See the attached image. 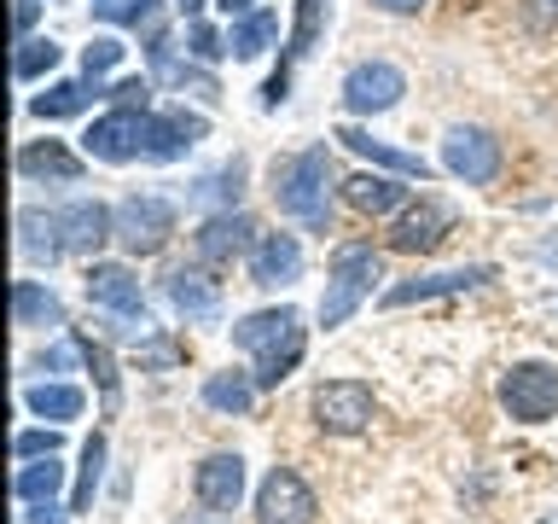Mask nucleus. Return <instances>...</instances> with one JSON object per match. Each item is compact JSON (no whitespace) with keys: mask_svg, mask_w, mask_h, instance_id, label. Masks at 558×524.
<instances>
[{"mask_svg":"<svg viewBox=\"0 0 558 524\" xmlns=\"http://www.w3.org/2000/svg\"><path fill=\"white\" fill-rule=\"evenodd\" d=\"M331 187H338V175H331L326 146H303L291 157H274V169H268V192H274L279 216L303 222L308 234H331Z\"/></svg>","mask_w":558,"mask_h":524,"instance_id":"f257e3e1","label":"nucleus"},{"mask_svg":"<svg viewBox=\"0 0 558 524\" xmlns=\"http://www.w3.org/2000/svg\"><path fill=\"white\" fill-rule=\"evenodd\" d=\"M233 344L256 361V384H262V391H279V384H286L296 367H303V356H308L303 314H296L291 303L244 314V321L233 326Z\"/></svg>","mask_w":558,"mask_h":524,"instance_id":"f03ea898","label":"nucleus"},{"mask_svg":"<svg viewBox=\"0 0 558 524\" xmlns=\"http://www.w3.org/2000/svg\"><path fill=\"white\" fill-rule=\"evenodd\" d=\"M378 279H384V262H378V251H373V239L331 245V257H326V297H320V326L338 332L349 314H355L366 297H373Z\"/></svg>","mask_w":558,"mask_h":524,"instance_id":"7ed1b4c3","label":"nucleus"},{"mask_svg":"<svg viewBox=\"0 0 558 524\" xmlns=\"http://www.w3.org/2000/svg\"><path fill=\"white\" fill-rule=\"evenodd\" d=\"M308 414L326 437H361L378 414V396L366 379H320L308 391Z\"/></svg>","mask_w":558,"mask_h":524,"instance_id":"20e7f679","label":"nucleus"},{"mask_svg":"<svg viewBox=\"0 0 558 524\" xmlns=\"http://www.w3.org/2000/svg\"><path fill=\"white\" fill-rule=\"evenodd\" d=\"M500 408L518 426H547L558 414V367L553 361H512L500 373Z\"/></svg>","mask_w":558,"mask_h":524,"instance_id":"39448f33","label":"nucleus"},{"mask_svg":"<svg viewBox=\"0 0 558 524\" xmlns=\"http://www.w3.org/2000/svg\"><path fill=\"white\" fill-rule=\"evenodd\" d=\"M174 239V199L163 192H129L117 204V245L129 257H157Z\"/></svg>","mask_w":558,"mask_h":524,"instance_id":"423d86ee","label":"nucleus"},{"mask_svg":"<svg viewBox=\"0 0 558 524\" xmlns=\"http://www.w3.org/2000/svg\"><path fill=\"white\" fill-rule=\"evenodd\" d=\"M82 291H87V303L105 309L111 321H140V326H151V314H146V291H140V279H134L129 262H87Z\"/></svg>","mask_w":558,"mask_h":524,"instance_id":"0eeeda50","label":"nucleus"},{"mask_svg":"<svg viewBox=\"0 0 558 524\" xmlns=\"http://www.w3.org/2000/svg\"><path fill=\"white\" fill-rule=\"evenodd\" d=\"M314 513H320V501L296 466H274L256 484V524H314Z\"/></svg>","mask_w":558,"mask_h":524,"instance_id":"6e6552de","label":"nucleus"},{"mask_svg":"<svg viewBox=\"0 0 558 524\" xmlns=\"http://www.w3.org/2000/svg\"><path fill=\"white\" fill-rule=\"evenodd\" d=\"M146 117L151 111H122V105H111L82 134V152L99 157V164H134V157H146Z\"/></svg>","mask_w":558,"mask_h":524,"instance_id":"1a4fd4ad","label":"nucleus"},{"mask_svg":"<svg viewBox=\"0 0 558 524\" xmlns=\"http://www.w3.org/2000/svg\"><path fill=\"white\" fill-rule=\"evenodd\" d=\"M401 94H408V76H401V64H390V59H361V64L343 76V105H349L355 117L396 111Z\"/></svg>","mask_w":558,"mask_h":524,"instance_id":"9d476101","label":"nucleus"},{"mask_svg":"<svg viewBox=\"0 0 558 524\" xmlns=\"http://www.w3.org/2000/svg\"><path fill=\"white\" fill-rule=\"evenodd\" d=\"M442 169L465 187H488L500 175V140L488 129H465L460 122V129H448V140H442Z\"/></svg>","mask_w":558,"mask_h":524,"instance_id":"9b49d317","label":"nucleus"},{"mask_svg":"<svg viewBox=\"0 0 558 524\" xmlns=\"http://www.w3.org/2000/svg\"><path fill=\"white\" fill-rule=\"evenodd\" d=\"M256 222L244 216V210H216V216L198 222V234H192V251H198L204 269H221V262L233 257H251L256 251Z\"/></svg>","mask_w":558,"mask_h":524,"instance_id":"f8f14e48","label":"nucleus"},{"mask_svg":"<svg viewBox=\"0 0 558 524\" xmlns=\"http://www.w3.org/2000/svg\"><path fill=\"white\" fill-rule=\"evenodd\" d=\"M448 227H453V204L418 199V204H408V210L396 216V227L384 234V245H390V251H401V257H425V251H436V245L448 239Z\"/></svg>","mask_w":558,"mask_h":524,"instance_id":"ddd939ff","label":"nucleus"},{"mask_svg":"<svg viewBox=\"0 0 558 524\" xmlns=\"http://www.w3.org/2000/svg\"><path fill=\"white\" fill-rule=\"evenodd\" d=\"M495 279V262H471V269H442V274H413L390 286L378 297L384 309H408V303H430V297H460V291H477Z\"/></svg>","mask_w":558,"mask_h":524,"instance_id":"4468645a","label":"nucleus"},{"mask_svg":"<svg viewBox=\"0 0 558 524\" xmlns=\"http://www.w3.org/2000/svg\"><path fill=\"white\" fill-rule=\"evenodd\" d=\"M192 496H198V507H209V513H239V501H244V454H233V449L204 454L198 472H192Z\"/></svg>","mask_w":558,"mask_h":524,"instance_id":"2eb2a0df","label":"nucleus"},{"mask_svg":"<svg viewBox=\"0 0 558 524\" xmlns=\"http://www.w3.org/2000/svg\"><path fill=\"white\" fill-rule=\"evenodd\" d=\"M204 134H209V117L186 111V105L151 111L146 117V157H151V164H174V157H186V146H198Z\"/></svg>","mask_w":558,"mask_h":524,"instance_id":"dca6fc26","label":"nucleus"},{"mask_svg":"<svg viewBox=\"0 0 558 524\" xmlns=\"http://www.w3.org/2000/svg\"><path fill=\"white\" fill-rule=\"evenodd\" d=\"M17 175L29 187H76L87 175V157L70 152L64 140H29V146H17Z\"/></svg>","mask_w":558,"mask_h":524,"instance_id":"f3484780","label":"nucleus"},{"mask_svg":"<svg viewBox=\"0 0 558 524\" xmlns=\"http://www.w3.org/2000/svg\"><path fill=\"white\" fill-rule=\"evenodd\" d=\"M163 291H169V303H174V314H181L186 326L221 321V279H209L204 269H174Z\"/></svg>","mask_w":558,"mask_h":524,"instance_id":"a211bd4d","label":"nucleus"},{"mask_svg":"<svg viewBox=\"0 0 558 524\" xmlns=\"http://www.w3.org/2000/svg\"><path fill=\"white\" fill-rule=\"evenodd\" d=\"M59 227H64L70 257H94L105 239H117V210L99 204V199H76V204L59 210Z\"/></svg>","mask_w":558,"mask_h":524,"instance_id":"6ab92c4d","label":"nucleus"},{"mask_svg":"<svg viewBox=\"0 0 558 524\" xmlns=\"http://www.w3.org/2000/svg\"><path fill=\"white\" fill-rule=\"evenodd\" d=\"M291 279H303V245H296V234H262L251 251V286L279 291Z\"/></svg>","mask_w":558,"mask_h":524,"instance_id":"aec40b11","label":"nucleus"},{"mask_svg":"<svg viewBox=\"0 0 558 524\" xmlns=\"http://www.w3.org/2000/svg\"><path fill=\"white\" fill-rule=\"evenodd\" d=\"M331 140H343L355 157H366V164H378V169H390V175H408V181H430V164L418 152H401V146H390V140H378V134H366V129H355V122H343Z\"/></svg>","mask_w":558,"mask_h":524,"instance_id":"412c9836","label":"nucleus"},{"mask_svg":"<svg viewBox=\"0 0 558 524\" xmlns=\"http://www.w3.org/2000/svg\"><path fill=\"white\" fill-rule=\"evenodd\" d=\"M343 199L355 204L361 216H401V210H408V175L361 169V175H349V181H343Z\"/></svg>","mask_w":558,"mask_h":524,"instance_id":"4be33fe9","label":"nucleus"},{"mask_svg":"<svg viewBox=\"0 0 558 524\" xmlns=\"http://www.w3.org/2000/svg\"><path fill=\"white\" fill-rule=\"evenodd\" d=\"M17 251H24L29 262H41V269L64 262L70 245H64L59 210H17Z\"/></svg>","mask_w":558,"mask_h":524,"instance_id":"5701e85b","label":"nucleus"},{"mask_svg":"<svg viewBox=\"0 0 558 524\" xmlns=\"http://www.w3.org/2000/svg\"><path fill=\"white\" fill-rule=\"evenodd\" d=\"M12 326L24 332H47V326H64V303L47 279H12Z\"/></svg>","mask_w":558,"mask_h":524,"instance_id":"b1692460","label":"nucleus"},{"mask_svg":"<svg viewBox=\"0 0 558 524\" xmlns=\"http://www.w3.org/2000/svg\"><path fill=\"white\" fill-rule=\"evenodd\" d=\"M256 391H262V384H256V373H244V367H221V373H209L204 379V408L209 414H227V419H244V414H251L256 408Z\"/></svg>","mask_w":558,"mask_h":524,"instance_id":"393cba45","label":"nucleus"},{"mask_svg":"<svg viewBox=\"0 0 558 524\" xmlns=\"http://www.w3.org/2000/svg\"><path fill=\"white\" fill-rule=\"evenodd\" d=\"M99 94H111V87H99L94 76H76V82H52L47 94H35L29 99V117H47V122H59V117H76L87 111Z\"/></svg>","mask_w":558,"mask_h":524,"instance_id":"a878e982","label":"nucleus"},{"mask_svg":"<svg viewBox=\"0 0 558 524\" xmlns=\"http://www.w3.org/2000/svg\"><path fill=\"white\" fill-rule=\"evenodd\" d=\"M274 41H279V12L274 7L244 12V17H233V29H227V52H233V59H262Z\"/></svg>","mask_w":558,"mask_h":524,"instance_id":"bb28decb","label":"nucleus"},{"mask_svg":"<svg viewBox=\"0 0 558 524\" xmlns=\"http://www.w3.org/2000/svg\"><path fill=\"white\" fill-rule=\"evenodd\" d=\"M24 408H29L35 419H52V426H64V419H82L87 396H82V384L47 379V384H29V391H24Z\"/></svg>","mask_w":558,"mask_h":524,"instance_id":"cd10ccee","label":"nucleus"},{"mask_svg":"<svg viewBox=\"0 0 558 524\" xmlns=\"http://www.w3.org/2000/svg\"><path fill=\"white\" fill-rule=\"evenodd\" d=\"M64 489V466H59V454H47V461H17V478H12V496L17 501H52Z\"/></svg>","mask_w":558,"mask_h":524,"instance_id":"c85d7f7f","label":"nucleus"},{"mask_svg":"<svg viewBox=\"0 0 558 524\" xmlns=\"http://www.w3.org/2000/svg\"><path fill=\"white\" fill-rule=\"evenodd\" d=\"M326 17H331V0H296V17H291V35H286V70L314 52V41H320V29H326Z\"/></svg>","mask_w":558,"mask_h":524,"instance_id":"c756f323","label":"nucleus"},{"mask_svg":"<svg viewBox=\"0 0 558 524\" xmlns=\"http://www.w3.org/2000/svg\"><path fill=\"white\" fill-rule=\"evenodd\" d=\"M76 344H82V361H87V373L99 379V402H105V414H117V408H122V373H117L111 349H105L99 338H87V332H76Z\"/></svg>","mask_w":558,"mask_h":524,"instance_id":"7c9ffc66","label":"nucleus"},{"mask_svg":"<svg viewBox=\"0 0 558 524\" xmlns=\"http://www.w3.org/2000/svg\"><path fill=\"white\" fill-rule=\"evenodd\" d=\"M239 192H244V157L233 164L209 169L198 187H192V204H221V210H239Z\"/></svg>","mask_w":558,"mask_h":524,"instance_id":"2f4dec72","label":"nucleus"},{"mask_svg":"<svg viewBox=\"0 0 558 524\" xmlns=\"http://www.w3.org/2000/svg\"><path fill=\"white\" fill-rule=\"evenodd\" d=\"M94 12L105 24H122V29H146V35L163 29V0H99Z\"/></svg>","mask_w":558,"mask_h":524,"instance_id":"473e14b6","label":"nucleus"},{"mask_svg":"<svg viewBox=\"0 0 558 524\" xmlns=\"http://www.w3.org/2000/svg\"><path fill=\"white\" fill-rule=\"evenodd\" d=\"M105 437L94 431L82 443V472H76V496H70V513H87V507H94V489H99V478H105Z\"/></svg>","mask_w":558,"mask_h":524,"instance_id":"72a5a7b5","label":"nucleus"},{"mask_svg":"<svg viewBox=\"0 0 558 524\" xmlns=\"http://www.w3.org/2000/svg\"><path fill=\"white\" fill-rule=\"evenodd\" d=\"M52 64H59V41H47V35H29V41H17L12 76H17V82H35V76H47Z\"/></svg>","mask_w":558,"mask_h":524,"instance_id":"f704fd0d","label":"nucleus"},{"mask_svg":"<svg viewBox=\"0 0 558 524\" xmlns=\"http://www.w3.org/2000/svg\"><path fill=\"white\" fill-rule=\"evenodd\" d=\"M59 426H29L12 437V461H47V454H59Z\"/></svg>","mask_w":558,"mask_h":524,"instance_id":"c9c22d12","label":"nucleus"},{"mask_svg":"<svg viewBox=\"0 0 558 524\" xmlns=\"http://www.w3.org/2000/svg\"><path fill=\"white\" fill-rule=\"evenodd\" d=\"M122 52H129V47H122L117 35H94V41L82 47V70H87V76L99 82L105 70H117V64H122Z\"/></svg>","mask_w":558,"mask_h":524,"instance_id":"e433bc0d","label":"nucleus"},{"mask_svg":"<svg viewBox=\"0 0 558 524\" xmlns=\"http://www.w3.org/2000/svg\"><path fill=\"white\" fill-rule=\"evenodd\" d=\"M186 52H192V59H198V64H209V59H221V52H227V35L192 17V24H186Z\"/></svg>","mask_w":558,"mask_h":524,"instance_id":"4c0bfd02","label":"nucleus"},{"mask_svg":"<svg viewBox=\"0 0 558 524\" xmlns=\"http://www.w3.org/2000/svg\"><path fill=\"white\" fill-rule=\"evenodd\" d=\"M105 99L122 105V111H151V82H146V76H122Z\"/></svg>","mask_w":558,"mask_h":524,"instance_id":"58836bf2","label":"nucleus"},{"mask_svg":"<svg viewBox=\"0 0 558 524\" xmlns=\"http://www.w3.org/2000/svg\"><path fill=\"white\" fill-rule=\"evenodd\" d=\"M35 17H41V0H17V12H12V29H17V41H29Z\"/></svg>","mask_w":558,"mask_h":524,"instance_id":"ea45409f","label":"nucleus"},{"mask_svg":"<svg viewBox=\"0 0 558 524\" xmlns=\"http://www.w3.org/2000/svg\"><path fill=\"white\" fill-rule=\"evenodd\" d=\"M24 519H29V524H64L70 513H64V507H52V501H29Z\"/></svg>","mask_w":558,"mask_h":524,"instance_id":"a19ab883","label":"nucleus"},{"mask_svg":"<svg viewBox=\"0 0 558 524\" xmlns=\"http://www.w3.org/2000/svg\"><path fill=\"white\" fill-rule=\"evenodd\" d=\"M146 361H151V367H169V361H174V344H163V338H146Z\"/></svg>","mask_w":558,"mask_h":524,"instance_id":"79ce46f5","label":"nucleus"},{"mask_svg":"<svg viewBox=\"0 0 558 524\" xmlns=\"http://www.w3.org/2000/svg\"><path fill=\"white\" fill-rule=\"evenodd\" d=\"M373 7L396 12V17H413V12H425V0H373Z\"/></svg>","mask_w":558,"mask_h":524,"instance_id":"37998d69","label":"nucleus"},{"mask_svg":"<svg viewBox=\"0 0 558 524\" xmlns=\"http://www.w3.org/2000/svg\"><path fill=\"white\" fill-rule=\"evenodd\" d=\"M216 7H221L227 17H244V12H256V0H216Z\"/></svg>","mask_w":558,"mask_h":524,"instance_id":"c03bdc74","label":"nucleus"},{"mask_svg":"<svg viewBox=\"0 0 558 524\" xmlns=\"http://www.w3.org/2000/svg\"><path fill=\"white\" fill-rule=\"evenodd\" d=\"M181 524H227V513H209V507H204V513H186Z\"/></svg>","mask_w":558,"mask_h":524,"instance_id":"a18cd8bd","label":"nucleus"},{"mask_svg":"<svg viewBox=\"0 0 558 524\" xmlns=\"http://www.w3.org/2000/svg\"><path fill=\"white\" fill-rule=\"evenodd\" d=\"M553 7H558V0H553Z\"/></svg>","mask_w":558,"mask_h":524,"instance_id":"49530a36","label":"nucleus"},{"mask_svg":"<svg viewBox=\"0 0 558 524\" xmlns=\"http://www.w3.org/2000/svg\"><path fill=\"white\" fill-rule=\"evenodd\" d=\"M94 7H99V0H94Z\"/></svg>","mask_w":558,"mask_h":524,"instance_id":"de8ad7c7","label":"nucleus"},{"mask_svg":"<svg viewBox=\"0 0 558 524\" xmlns=\"http://www.w3.org/2000/svg\"><path fill=\"white\" fill-rule=\"evenodd\" d=\"M547 524H553V519H547Z\"/></svg>","mask_w":558,"mask_h":524,"instance_id":"09e8293b","label":"nucleus"}]
</instances>
